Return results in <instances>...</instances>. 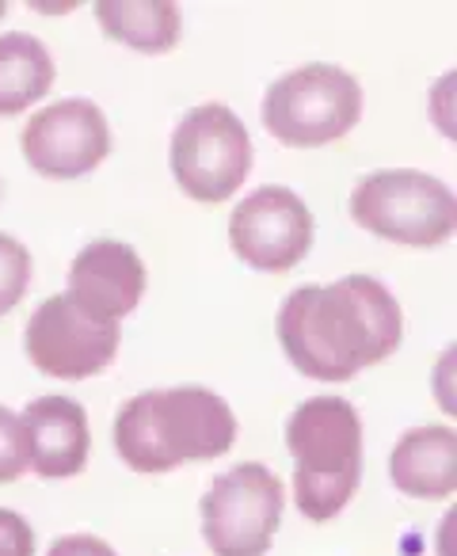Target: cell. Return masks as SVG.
<instances>
[{
  "label": "cell",
  "instance_id": "7402d4cb",
  "mask_svg": "<svg viewBox=\"0 0 457 556\" xmlns=\"http://www.w3.org/2000/svg\"><path fill=\"white\" fill-rule=\"evenodd\" d=\"M454 522H457V510L449 507L446 515H442V522H439V538H434L439 556H454Z\"/></svg>",
  "mask_w": 457,
  "mask_h": 556
},
{
  "label": "cell",
  "instance_id": "7a4b0ae2",
  "mask_svg": "<svg viewBox=\"0 0 457 556\" xmlns=\"http://www.w3.org/2000/svg\"><path fill=\"white\" fill-rule=\"evenodd\" d=\"M233 446V408L225 396L199 386L149 389L123 401L115 416V450L141 477H164L191 462H217Z\"/></svg>",
  "mask_w": 457,
  "mask_h": 556
},
{
  "label": "cell",
  "instance_id": "d6986e66",
  "mask_svg": "<svg viewBox=\"0 0 457 556\" xmlns=\"http://www.w3.org/2000/svg\"><path fill=\"white\" fill-rule=\"evenodd\" d=\"M47 556H118V553L103 538H96V533H65V538H58L47 548Z\"/></svg>",
  "mask_w": 457,
  "mask_h": 556
},
{
  "label": "cell",
  "instance_id": "44dd1931",
  "mask_svg": "<svg viewBox=\"0 0 457 556\" xmlns=\"http://www.w3.org/2000/svg\"><path fill=\"white\" fill-rule=\"evenodd\" d=\"M434 401L442 404V412L446 416H454V348H446V355L439 358V366H434Z\"/></svg>",
  "mask_w": 457,
  "mask_h": 556
},
{
  "label": "cell",
  "instance_id": "52a82bcc",
  "mask_svg": "<svg viewBox=\"0 0 457 556\" xmlns=\"http://www.w3.org/2000/svg\"><path fill=\"white\" fill-rule=\"evenodd\" d=\"M199 510L214 556H267L287 510V484L271 465L241 462L217 472Z\"/></svg>",
  "mask_w": 457,
  "mask_h": 556
},
{
  "label": "cell",
  "instance_id": "9c48e42d",
  "mask_svg": "<svg viewBox=\"0 0 457 556\" xmlns=\"http://www.w3.org/2000/svg\"><path fill=\"white\" fill-rule=\"evenodd\" d=\"M123 325H96L80 317L65 294H54L31 313L24 332L27 358L54 381H85L103 374L118 355Z\"/></svg>",
  "mask_w": 457,
  "mask_h": 556
},
{
  "label": "cell",
  "instance_id": "6da1fadb",
  "mask_svg": "<svg viewBox=\"0 0 457 556\" xmlns=\"http://www.w3.org/2000/svg\"><path fill=\"white\" fill-rule=\"evenodd\" d=\"M275 332L282 355L302 378L340 386L401 348L404 309L385 282L347 275L328 287L309 282L290 290L279 305Z\"/></svg>",
  "mask_w": 457,
  "mask_h": 556
},
{
  "label": "cell",
  "instance_id": "8992f818",
  "mask_svg": "<svg viewBox=\"0 0 457 556\" xmlns=\"http://www.w3.org/2000/svg\"><path fill=\"white\" fill-rule=\"evenodd\" d=\"M168 161L187 199L217 206V202L233 199L252 172L249 126L225 103H202L179 118Z\"/></svg>",
  "mask_w": 457,
  "mask_h": 556
},
{
  "label": "cell",
  "instance_id": "ac0fdd59",
  "mask_svg": "<svg viewBox=\"0 0 457 556\" xmlns=\"http://www.w3.org/2000/svg\"><path fill=\"white\" fill-rule=\"evenodd\" d=\"M0 556H35L31 522L9 507H0Z\"/></svg>",
  "mask_w": 457,
  "mask_h": 556
},
{
  "label": "cell",
  "instance_id": "4fadbf2b",
  "mask_svg": "<svg viewBox=\"0 0 457 556\" xmlns=\"http://www.w3.org/2000/svg\"><path fill=\"white\" fill-rule=\"evenodd\" d=\"M389 480L401 495L423 503L454 500L457 492V431L449 424L411 427L389 454Z\"/></svg>",
  "mask_w": 457,
  "mask_h": 556
},
{
  "label": "cell",
  "instance_id": "5b68a950",
  "mask_svg": "<svg viewBox=\"0 0 457 556\" xmlns=\"http://www.w3.org/2000/svg\"><path fill=\"white\" fill-rule=\"evenodd\" d=\"M351 217L370 237L404 248H439L457 229V199L439 176L416 168H385L358 179Z\"/></svg>",
  "mask_w": 457,
  "mask_h": 556
},
{
  "label": "cell",
  "instance_id": "277c9868",
  "mask_svg": "<svg viewBox=\"0 0 457 556\" xmlns=\"http://www.w3.org/2000/svg\"><path fill=\"white\" fill-rule=\"evenodd\" d=\"M363 118V85L343 65L309 62L282 73L264 96V126L287 149H320L347 138Z\"/></svg>",
  "mask_w": 457,
  "mask_h": 556
},
{
  "label": "cell",
  "instance_id": "603a6c76",
  "mask_svg": "<svg viewBox=\"0 0 457 556\" xmlns=\"http://www.w3.org/2000/svg\"><path fill=\"white\" fill-rule=\"evenodd\" d=\"M4 12H9V4H4V0H0V20H4Z\"/></svg>",
  "mask_w": 457,
  "mask_h": 556
},
{
  "label": "cell",
  "instance_id": "2e32d148",
  "mask_svg": "<svg viewBox=\"0 0 457 556\" xmlns=\"http://www.w3.org/2000/svg\"><path fill=\"white\" fill-rule=\"evenodd\" d=\"M31 287V252L24 240L0 232V320L24 302Z\"/></svg>",
  "mask_w": 457,
  "mask_h": 556
},
{
  "label": "cell",
  "instance_id": "8fae6325",
  "mask_svg": "<svg viewBox=\"0 0 457 556\" xmlns=\"http://www.w3.org/2000/svg\"><path fill=\"white\" fill-rule=\"evenodd\" d=\"M65 298L96 325H118L130 317L145 298V263L138 248L123 240H92L80 248L65 278Z\"/></svg>",
  "mask_w": 457,
  "mask_h": 556
},
{
  "label": "cell",
  "instance_id": "7c38bea8",
  "mask_svg": "<svg viewBox=\"0 0 457 556\" xmlns=\"http://www.w3.org/2000/svg\"><path fill=\"white\" fill-rule=\"evenodd\" d=\"M27 434V457L42 480H73L92 454L88 412L69 396H39L20 416Z\"/></svg>",
  "mask_w": 457,
  "mask_h": 556
},
{
  "label": "cell",
  "instance_id": "e0dca14e",
  "mask_svg": "<svg viewBox=\"0 0 457 556\" xmlns=\"http://www.w3.org/2000/svg\"><path fill=\"white\" fill-rule=\"evenodd\" d=\"M27 469H31V457H27L24 424L16 412L0 404V484H16Z\"/></svg>",
  "mask_w": 457,
  "mask_h": 556
},
{
  "label": "cell",
  "instance_id": "3957f363",
  "mask_svg": "<svg viewBox=\"0 0 457 556\" xmlns=\"http://www.w3.org/2000/svg\"><path fill=\"white\" fill-rule=\"evenodd\" d=\"M294 457V507L309 522H332L363 488V419L343 396H309L287 419Z\"/></svg>",
  "mask_w": 457,
  "mask_h": 556
},
{
  "label": "cell",
  "instance_id": "ffe728a7",
  "mask_svg": "<svg viewBox=\"0 0 457 556\" xmlns=\"http://www.w3.org/2000/svg\"><path fill=\"white\" fill-rule=\"evenodd\" d=\"M449 115H454V73H446V77L431 88V123L442 130V138L454 141V118Z\"/></svg>",
  "mask_w": 457,
  "mask_h": 556
},
{
  "label": "cell",
  "instance_id": "30bf717a",
  "mask_svg": "<svg viewBox=\"0 0 457 556\" xmlns=\"http://www.w3.org/2000/svg\"><path fill=\"white\" fill-rule=\"evenodd\" d=\"M24 161L47 179H80L111 156L107 115L92 100H58L39 108L24 126Z\"/></svg>",
  "mask_w": 457,
  "mask_h": 556
},
{
  "label": "cell",
  "instance_id": "ba28073f",
  "mask_svg": "<svg viewBox=\"0 0 457 556\" xmlns=\"http://www.w3.org/2000/svg\"><path fill=\"white\" fill-rule=\"evenodd\" d=\"M313 214L305 199L290 187L267 184L244 194L229 217V248L252 270L282 275L294 270L313 248Z\"/></svg>",
  "mask_w": 457,
  "mask_h": 556
},
{
  "label": "cell",
  "instance_id": "9a60e30c",
  "mask_svg": "<svg viewBox=\"0 0 457 556\" xmlns=\"http://www.w3.org/2000/svg\"><path fill=\"white\" fill-rule=\"evenodd\" d=\"M54 88V58L35 35H0V118L24 115Z\"/></svg>",
  "mask_w": 457,
  "mask_h": 556
},
{
  "label": "cell",
  "instance_id": "5bb4252c",
  "mask_svg": "<svg viewBox=\"0 0 457 556\" xmlns=\"http://www.w3.org/2000/svg\"><path fill=\"white\" fill-rule=\"evenodd\" d=\"M96 24L107 39L138 54H172L183 39V12L172 0H100Z\"/></svg>",
  "mask_w": 457,
  "mask_h": 556
}]
</instances>
